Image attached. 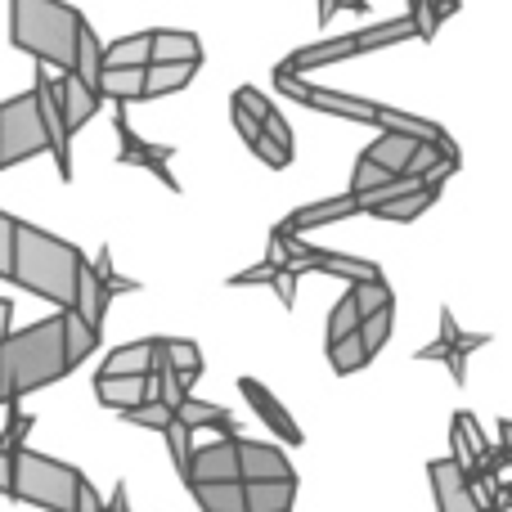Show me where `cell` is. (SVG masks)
Segmentation results:
<instances>
[{"label":"cell","instance_id":"obj_11","mask_svg":"<svg viewBox=\"0 0 512 512\" xmlns=\"http://www.w3.org/2000/svg\"><path fill=\"white\" fill-rule=\"evenodd\" d=\"M427 481H432L436 512H486L477 499H472L468 472H463L454 459H432L427 463Z\"/></svg>","mask_w":512,"mask_h":512},{"label":"cell","instance_id":"obj_45","mask_svg":"<svg viewBox=\"0 0 512 512\" xmlns=\"http://www.w3.org/2000/svg\"><path fill=\"white\" fill-rule=\"evenodd\" d=\"M72 512H104V499H99V490L90 486V481H81V490H77V508Z\"/></svg>","mask_w":512,"mask_h":512},{"label":"cell","instance_id":"obj_27","mask_svg":"<svg viewBox=\"0 0 512 512\" xmlns=\"http://www.w3.org/2000/svg\"><path fill=\"white\" fill-rule=\"evenodd\" d=\"M153 63H203L194 32H153Z\"/></svg>","mask_w":512,"mask_h":512},{"label":"cell","instance_id":"obj_22","mask_svg":"<svg viewBox=\"0 0 512 512\" xmlns=\"http://www.w3.org/2000/svg\"><path fill=\"white\" fill-rule=\"evenodd\" d=\"M99 72H104V45H99L95 27L81 23V32H77V59H72V77L86 81V86L99 95Z\"/></svg>","mask_w":512,"mask_h":512},{"label":"cell","instance_id":"obj_46","mask_svg":"<svg viewBox=\"0 0 512 512\" xmlns=\"http://www.w3.org/2000/svg\"><path fill=\"white\" fill-rule=\"evenodd\" d=\"M104 512H135L131 508V495H126V481H117V490H113V499L104 504Z\"/></svg>","mask_w":512,"mask_h":512},{"label":"cell","instance_id":"obj_40","mask_svg":"<svg viewBox=\"0 0 512 512\" xmlns=\"http://www.w3.org/2000/svg\"><path fill=\"white\" fill-rule=\"evenodd\" d=\"M90 270L99 274V283H104V292H108V297H117V292H135V288H140V283H135V279H122V274H113V252H108V248L95 256V265H90Z\"/></svg>","mask_w":512,"mask_h":512},{"label":"cell","instance_id":"obj_47","mask_svg":"<svg viewBox=\"0 0 512 512\" xmlns=\"http://www.w3.org/2000/svg\"><path fill=\"white\" fill-rule=\"evenodd\" d=\"M495 450H512V418H499V445Z\"/></svg>","mask_w":512,"mask_h":512},{"label":"cell","instance_id":"obj_18","mask_svg":"<svg viewBox=\"0 0 512 512\" xmlns=\"http://www.w3.org/2000/svg\"><path fill=\"white\" fill-rule=\"evenodd\" d=\"M95 396L99 405L108 409H131V405H144V400H158L153 396V378H95Z\"/></svg>","mask_w":512,"mask_h":512},{"label":"cell","instance_id":"obj_13","mask_svg":"<svg viewBox=\"0 0 512 512\" xmlns=\"http://www.w3.org/2000/svg\"><path fill=\"white\" fill-rule=\"evenodd\" d=\"M153 355H158V337L126 342V346H117V351H108L99 378H149V373H153Z\"/></svg>","mask_w":512,"mask_h":512},{"label":"cell","instance_id":"obj_9","mask_svg":"<svg viewBox=\"0 0 512 512\" xmlns=\"http://www.w3.org/2000/svg\"><path fill=\"white\" fill-rule=\"evenodd\" d=\"M239 436H221L212 445H194L185 468V486H203V481H239Z\"/></svg>","mask_w":512,"mask_h":512},{"label":"cell","instance_id":"obj_32","mask_svg":"<svg viewBox=\"0 0 512 512\" xmlns=\"http://www.w3.org/2000/svg\"><path fill=\"white\" fill-rule=\"evenodd\" d=\"M355 212H360V203L346 194V198H333V203L301 207V212L292 216V230H306V225H324V221H337V216H355Z\"/></svg>","mask_w":512,"mask_h":512},{"label":"cell","instance_id":"obj_35","mask_svg":"<svg viewBox=\"0 0 512 512\" xmlns=\"http://www.w3.org/2000/svg\"><path fill=\"white\" fill-rule=\"evenodd\" d=\"M351 301H355V310H360V319H364V315H373V310H387V306H391V288H387V279L351 283Z\"/></svg>","mask_w":512,"mask_h":512},{"label":"cell","instance_id":"obj_29","mask_svg":"<svg viewBox=\"0 0 512 512\" xmlns=\"http://www.w3.org/2000/svg\"><path fill=\"white\" fill-rule=\"evenodd\" d=\"M432 203H436V189L432 185H418V189H409V194L382 203L378 212H369V216H378V221H414V216H423Z\"/></svg>","mask_w":512,"mask_h":512},{"label":"cell","instance_id":"obj_42","mask_svg":"<svg viewBox=\"0 0 512 512\" xmlns=\"http://www.w3.org/2000/svg\"><path fill=\"white\" fill-rule=\"evenodd\" d=\"M234 104H239L243 113H252L256 122H261V117H265V113H270V108H274L270 99H265V95H261V90H256V86H239V90H234Z\"/></svg>","mask_w":512,"mask_h":512},{"label":"cell","instance_id":"obj_38","mask_svg":"<svg viewBox=\"0 0 512 512\" xmlns=\"http://www.w3.org/2000/svg\"><path fill=\"white\" fill-rule=\"evenodd\" d=\"M355 328H360V310H355L351 292H346V297L333 306V315H328V342H337V337H351Z\"/></svg>","mask_w":512,"mask_h":512},{"label":"cell","instance_id":"obj_48","mask_svg":"<svg viewBox=\"0 0 512 512\" xmlns=\"http://www.w3.org/2000/svg\"><path fill=\"white\" fill-rule=\"evenodd\" d=\"M0 495H9V450L0 445Z\"/></svg>","mask_w":512,"mask_h":512},{"label":"cell","instance_id":"obj_20","mask_svg":"<svg viewBox=\"0 0 512 512\" xmlns=\"http://www.w3.org/2000/svg\"><path fill=\"white\" fill-rule=\"evenodd\" d=\"M108 301H113V297H108V292H104V283H99V274L90 270V261H86V265H81V279H77V301H72V310H77V315L86 319V324L99 333V328H104V315H108Z\"/></svg>","mask_w":512,"mask_h":512},{"label":"cell","instance_id":"obj_12","mask_svg":"<svg viewBox=\"0 0 512 512\" xmlns=\"http://www.w3.org/2000/svg\"><path fill=\"white\" fill-rule=\"evenodd\" d=\"M239 445V481H297L288 454L270 441H234Z\"/></svg>","mask_w":512,"mask_h":512},{"label":"cell","instance_id":"obj_23","mask_svg":"<svg viewBox=\"0 0 512 512\" xmlns=\"http://www.w3.org/2000/svg\"><path fill=\"white\" fill-rule=\"evenodd\" d=\"M198 63H149L144 68V95L149 99H162V95H176L194 81Z\"/></svg>","mask_w":512,"mask_h":512},{"label":"cell","instance_id":"obj_50","mask_svg":"<svg viewBox=\"0 0 512 512\" xmlns=\"http://www.w3.org/2000/svg\"><path fill=\"white\" fill-rule=\"evenodd\" d=\"M0 405H5V396H0Z\"/></svg>","mask_w":512,"mask_h":512},{"label":"cell","instance_id":"obj_21","mask_svg":"<svg viewBox=\"0 0 512 512\" xmlns=\"http://www.w3.org/2000/svg\"><path fill=\"white\" fill-rule=\"evenodd\" d=\"M301 261H310L306 270H324V274H337L346 283H369V279H382V270L373 261H360V256H333V252H306Z\"/></svg>","mask_w":512,"mask_h":512},{"label":"cell","instance_id":"obj_25","mask_svg":"<svg viewBox=\"0 0 512 512\" xmlns=\"http://www.w3.org/2000/svg\"><path fill=\"white\" fill-rule=\"evenodd\" d=\"M153 63V32H131L104 50V68H149Z\"/></svg>","mask_w":512,"mask_h":512},{"label":"cell","instance_id":"obj_31","mask_svg":"<svg viewBox=\"0 0 512 512\" xmlns=\"http://www.w3.org/2000/svg\"><path fill=\"white\" fill-rule=\"evenodd\" d=\"M328 364H333V373H342V378H346V373H360L364 364H369V351H364L360 333L328 342Z\"/></svg>","mask_w":512,"mask_h":512},{"label":"cell","instance_id":"obj_17","mask_svg":"<svg viewBox=\"0 0 512 512\" xmlns=\"http://www.w3.org/2000/svg\"><path fill=\"white\" fill-rule=\"evenodd\" d=\"M117 135H122V162H131V167H149L158 180H167L171 189H176V176L167 171V158H171V149H149V144H140V135L126 126V113H117Z\"/></svg>","mask_w":512,"mask_h":512},{"label":"cell","instance_id":"obj_14","mask_svg":"<svg viewBox=\"0 0 512 512\" xmlns=\"http://www.w3.org/2000/svg\"><path fill=\"white\" fill-rule=\"evenodd\" d=\"M59 108H63V126H68V135H72V131H81V126H86L90 117L99 113V95L86 86V81L72 77V72H63V81H59Z\"/></svg>","mask_w":512,"mask_h":512},{"label":"cell","instance_id":"obj_37","mask_svg":"<svg viewBox=\"0 0 512 512\" xmlns=\"http://www.w3.org/2000/svg\"><path fill=\"white\" fill-rule=\"evenodd\" d=\"M5 409H9V423H5V432H0V445L14 454V450H23V445H27V432L36 427V418L23 414L18 405H5Z\"/></svg>","mask_w":512,"mask_h":512},{"label":"cell","instance_id":"obj_39","mask_svg":"<svg viewBox=\"0 0 512 512\" xmlns=\"http://www.w3.org/2000/svg\"><path fill=\"white\" fill-rule=\"evenodd\" d=\"M189 427H180L176 418H171V427L162 432V441H167V450H171V463H176V472L185 477V468H189V454H194V441H189Z\"/></svg>","mask_w":512,"mask_h":512},{"label":"cell","instance_id":"obj_30","mask_svg":"<svg viewBox=\"0 0 512 512\" xmlns=\"http://www.w3.org/2000/svg\"><path fill=\"white\" fill-rule=\"evenodd\" d=\"M117 99V104H126V99H140L144 95V68H104L99 72V99Z\"/></svg>","mask_w":512,"mask_h":512},{"label":"cell","instance_id":"obj_10","mask_svg":"<svg viewBox=\"0 0 512 512\" xmlns=\"http://www.w3.org/2000/svg\"><path fill=\"white\" fill-rule=\"evenodd\" d=\"M239 391H243V400H248V405L256 409V418L270 427V436H279L283 445H306V432H301L297 418L283 409V400L274 396L270 387H261L256 378H239Z\"/></svg>","mask_w":512,"mask_h":512},{"label":"cell","instance_id":"obj_15","mask_svg":"<svg viewBox=\"0 0 512 512\" xmlns=\"http://www.w3.org/2000/svg\"><path fill=\"white\" fill-rule=\"evenodd\" d=\"M176 423L189 427V432H198V427H212V432L221 436H239V423H234L230 409L212 405V400H198V396H185L176 405Z\"/></svg>","mask_w":512,"mask_h":512},{"label":"cell","instance_id":"obj_6","mask_svg":"<svg viewBox=\"0 0 512 512\" xmlns=\"http://www.w3.org/2000/svg\"><path fill=\"white\" fill-rule=\"evenodd\" d=\"M414 32H418V23H414V18H396V23L369 27V32H360V36H342V41H324V45H315V50H301V54H292V59L279 68V77H288V72H292V68H301V63H328V59H342V54L373 50V45L405 41V36H414Z\"/></svg>","mask_w":512,"mask_h":512},{"label":"cell","instance_id":"obj_34","mask_svg":"<svg viewBox=\"0 0 512 512\" xmlns=\"http://www.w3.org/2000/svg\"><path fill=\"white\" fill-rule=\"evenodd\" d=\"M355 333H360L364 351H369V360H373V355H378L382 346L391 342V306H387V310H373V315H364Z\"/></svg>","mask_w":512,"mask_h":512},{"label":"cell","instance_id":"obj_8","mask_svg":"<svg viewBox=\"0 0 512 512\" xmlns=\"http://www.w3.org/2000/svg\"><path fill=\"white\" fill-rule=\"evenodd\" d=\"M36 108H41V122H45V140H50V153L59 162V180H72V153H68V126H63V108H59V81H50V72H36Z\"/></svg>","mask_w":512,"mask_h":512},{"label":"cell","instance_id":"obj_19","mask_svg":"<svg viewBox=\"0 0 512 512\" xmlns=\"http://www.w3.org/2000/svg\"><path fill=\"white\" fill-rule=\"evenodd\" d=\"M297 481H243V508L248 512H292Z\"/></svg>","mask_w":512,"mask_h":512},{"label":"cell","instance_id":"obj_28","mask_svg":"<svg viewBox=\"0 0 512 512\" xmlns=\"http://www.w3.org/2000/svg\"><path fill=\"white\" fill-rule=\"evenodd\" d=\"M59 315H63V355H68V369H77V364L99 346V333L77 315V310H59Z\"/></svg>","mask_w":512,"mask_h":512},{"label":"cell","instance_id":"obj_41","mask_svg":"<svg viewBox=\"0 0 512 512\" xmlns=\"http://www.w3.org/2000/svg\"><path fill=\"white\" fill-rule=\"evenodd\" d=\"M261 135H265V144H274V149L292 162V131H288V122L279 117V108H270V113L261 117Z\"/></svg>","mask_w":512,"mask_h":512},{"label":"cell","instance_id":"obj_36","mask_svg":"<svg viewBox=\"0 0 512 512\" xmlns=\"http://www.w3.org/2000/svg\"><path fill=\"white\" fill-rule=\"evenodd\" d=\"M387 180H396V176H391V171H382L378 162L360 158V162H355V176H351V198H355V203H360V198H369L373 189H382V185H387Z\"/></svg>","mask_w":512,"mask_h":512},{"label":"cell","instance_id":"obj_2","mask_svg":"<svg viewBox=\"0 0 512 512\" xmlns=\"http://www.w3.org/2000/svg\"><path fill=\"white\" fill-rule=\"evenodd\" d=\"M68 355H63V315L36 319V324L5 333L0 342V396L5 405H18L23 396L68 378Z\"/></svg>","mask_w":512,"mask_h":512},{"label":"cell","instance_id":"obj_24","mask_svg":"<svg viewBox=\"0 0 512 512\" xmlns=\"http://www.w3.org/2000/svg\"><path fill=\"white\" fill-rule=\"evenodd\" d=\"M162 360H167L171 373H180L185 387H194V382L203 378V351H198V342H189V337H162Z\"/></svg>","mask_w":512,"mask_h":512},{"label":"cell","instance_id":"obj_26","mask_svg":"<svg viewBox=\"0 0 512 512\" xmlns=\"http://www.w3.org/2000/svg\"><path fill=\"white\" fill-rule=\"evenodd\" d=\"M189 495L203 512H248L243 508V481H203V486H189Z\"/></svg>","mask_w":512,"mask_h":512},{"label":"cell","instance_id":"obj_43","mask_svg":"<svg viewBox=\"0 0 512 512\" xmlns=\"http://www.w3.org/2000/svg\"><path fill=\"white\" fill-rule=\"evenodd\" d=\"M14 216L0 212V279H9V261H14Z\"/></svg>","mask_w":512,"mask_h":512},{"label":"cell","instance_id":"obj_3","mask_svg":"<svg viewBox=\"0 0 512 512\" xmlns=\"http://www.w3.org/2000/svg\"><path fill=\"white\" fill-rule=\"evenodd\" d=\"M81 23L86 18L68 0H9V41L14 50L41 59L45 68L72 72Z\"/></svg>","mask_w":512,"mask_h":512},{"label":"cell","instance_id":"obj_33","mask_svg":"<svg viewBox=\"0 0 512 512\" xmlns=\"http://www.w3.org/2000/svg\"><path fill=\"white\" fill-rule=\"evenodd\" d=\"M171 409L162 405V400H144V405H131V409H122V423H131V427H144V432H167L171 427Z\"/></svg>","mask_w":512,"mask_h":512},{"label":"cell","instance_id":"obj_16","mask_svg":"<svg viewBox=\"0 0 512 512\" xmlns=\"http://www.w3.org/2000/svg\"><path fill=\"white\" fill-rule=\"evenodd\" d=\"M418 144L423 140H414V135H405V131H382L378 140L364 149V158L378 162V167L391 171V176H405V167H409V158H414Z\"/></svg>","mask_w":512,"mask_h":512},{"label":"cell","instance_id":"obj_44","mask_svg":"<svg viewBox=\"0 0 512 512\" xmlns=\"http://www.w3.org/2000/svg\"><path fill=\"white\" fill-rule=\"evenodd\" d=\"M230 117H234V131H239V135H243V144H248V149H252V144L261 140V122H256L252 113H243L239 104H230Z\"/></svg>","mask_w":512,"mask_h":512},{"label":"cell","instance_id":"obj_4","mask_svg":"<svg viewBox=\"0 0 512 512\" xmlns=\"http://www.w3.org/2000/svg\"><path fill=\"white\" fill-rule=\"evenodd\" d=\"M81 472L72 463H59L50 454L36 450H14L9 454V499L32 504L45 512H72L77 508V490H81Z\"/></svg>","mask_w":512,"mask_h":512},{"label":"cell","instance_id":"obj_5","mask_svg":"<svg viewBox=\"0 0 512 512\" xmlns=\"http://www.w3.org/2000/svg\"><path fill=\"white\" fill-rule=\"evenodd\" d=\"M36 153H50V140H45L36 95L27 90V95H14L0 104V171L18 167V162L36 158Z\"/></svg>","mask_w":512,"mask_h":512},{"label":"cell","instance_id":"obj_7","mask_svg":"<svg viewBox=\"0 0 512 512\" xmlns=\"http://www.w3.org/2000/svg\"><path fill=\"white\" fill-rule=\"evenodd\" d=\"M481 346H490V333H463L459 319H454L450 306H445L441 310V337H436V342H427L414 360H441L445 369H450L454 387H468V355L481 351Z\"/></svg>","mask_w":512,"mask_h":512},{"label":"cell","instance_id":"obj_49","mask_svg":"<svg viewBox=\"0 0 512 512\" xmlns=\"http://www.w3.org/2000/svg\"><path fill=\"white\" fill-rule=\"evenodd\" d=\"M9 319H14V306L0 297V342H5V333H9Z\"/></svg>","mask_w":512,"mask_h":512},{"label":"cell","instance_id":"obj_1","mask_svg":"<svg viewBox=\"0 0 512 512\" xmlns=\"http://www.w3.org/2000/svg\"><path fill=\"white\" fill-rule=\"evenodd\" d=\"M81 265H86V256H81V248H72L68 239L41 230V225H27V221L14 225V261H9V279H14L18 288L54 301L59 310H72Z\"/></svg>","mask_w":512,"mask_h":512}]
</instances>
